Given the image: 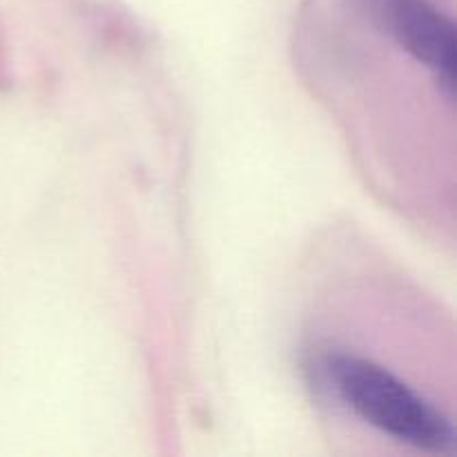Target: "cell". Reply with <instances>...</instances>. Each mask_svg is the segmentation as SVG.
Listing matches in <instances>:
<instances>
[{
  "instance_id": "1",
  "label": "cell",
  "mask_w": 457,
  "mask_h": 457,
  "mask_svg": "<svg viewBox=\"0 0 457 457\" xmlns=\"http://www.w3.org/2000/svg\"><path fill=\"white\" fill-rule=\"evenodd\" d=\"M324 375L335 395L369 427L427 453H455L453 420L382 364L348 353H330L324 357Z\"/></svg>"
},
{
  "instance_id": "2",
  "label": "cell",
  "mask_w": 457,
  "mask_h": 457,
  "mask_svg": "<svg viewBox=\"0 0 457 457\" xmlns=\"http://www.w3.org/2000/svg\"><path fill=\"white\" fill-rule=\"evenodd\" d=\"M382 16L397 43L436 74L437 85L453 98L455 27L428 0H382Z\"/></svg>"
}]
</instances>
